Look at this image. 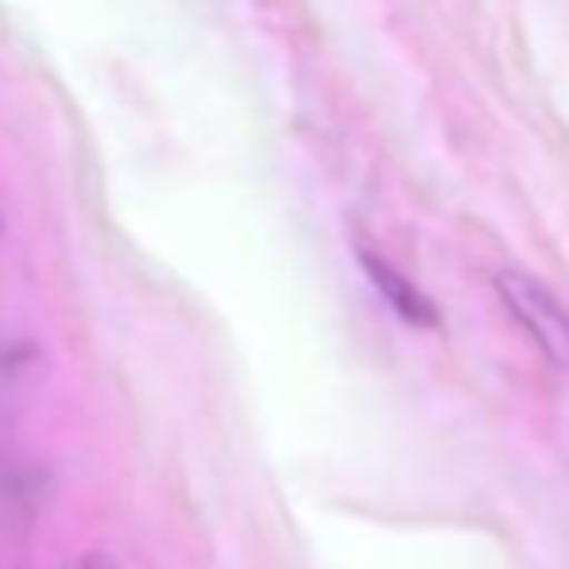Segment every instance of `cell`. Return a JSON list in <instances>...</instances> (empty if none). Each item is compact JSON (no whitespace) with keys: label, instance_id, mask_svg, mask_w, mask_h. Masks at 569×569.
I'll use <instances>...</instances> for the list:
<instances>
[{"label":"cell","instance_id":"3","mask_svg":"<svg viewBox=\"0 0 569 569\" xmlns=\"http://www.w3.org/2000/svg\"><path fill=\"white\" fill-rule=\"evenodd\" d=\"M70 569H120L109 555H82Z\"/></svg>","mask_w":569,"mask_h":569},{"label":"cell","instance_id":"2","mask_svg":"<svg viewBox=\"0 0 569 569\" xmlns=\"http://www.w3.org/2000/svg\"><path fill=\"white\" fill-rule=\"evenodd\" d=\"M365 271H368V279L376 283V291L388 299V307L396 310L403 322H411V326H438V310H435V302L427 299V295L419 291V287L411 283V279H403L396 268H391L388 260H380V256H372V252H365Z\"/></svg>","mask_w":569,"mask_h":569},{"label":"cell","instance_id":"1","mask_svg":"<svg viewBox=\"0 0 569 569\" xmlns=\"http://www.w3.org/2000/svg\"><path fill=\"white\" fill-rule=\"evenodd\" d=\"M496 291H500L503 307L511 310V318L535 338V345L558 368H569V310L555 299V291L523 271H500Z\"/></svg>","mask_w":569,"mask_h":569}]
</instances>
